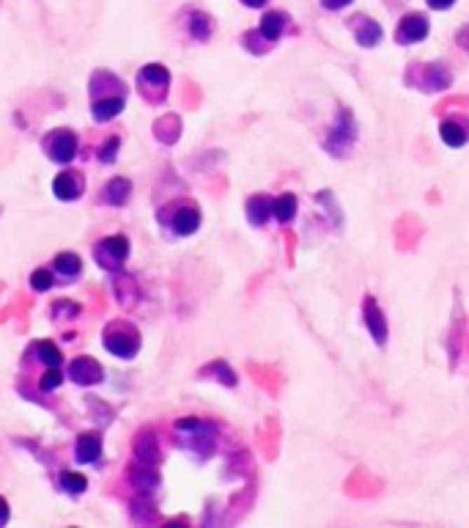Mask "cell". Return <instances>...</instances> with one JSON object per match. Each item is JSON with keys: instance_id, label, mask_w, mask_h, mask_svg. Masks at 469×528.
Masks as SVG:
<instances>
[{"instance_id": "1", "label": "cell", "mask_w": 469, "mask_h": 528, "mask_svg": "<svg viewBox=\"0 0 469 528\" xmlns=\"http://www.w3.org/2000/svg\"><path fill=\"white\" fill-rule=\"evenodd\" d=\"M357 143V121H354V113L348 107H341L338 116H335V124L329 127L327 138H324V149L332 154V157H346Z\"/></svg>"}, {"instance_id": "2", "label": "cell", "mask_w": 469, "mask_h": 528, "mask_svg": "<svg viewBox=\"0 0 469 528\" xmlns=\"http://www.w3.org/2000/svg\"><path fill=\"white\" fill-rule=\"evenodd\" d=\"M407 83L414 86L417 91L437 94V91L450 88L453 74L444 64H412V69L407 72Z\"/></svg>"}, {"instance_id": "3", "label": "cell", "mask_w": 469, "mask_h": 528, "mask_svg": "<svg viewBox=\"0 0 469 528\" xmlns=\"http://www.w3.org/2000/svg\"><path fill=\"white\" fill-rule=\"evenodd\" d=\"M362 322H365V328H368V333H371V338H374L376 347H384L387 344V317H384V311H381V305L376 303L374 295H365V300H362Z\"/></svg>"}, {"instance_id": "4", "label": "cell", "mask_w": 469, "mask_h": 528, "mask_svg": "<svg viewBox=\"0 0 469 528\" xmlns=\"http://www.w3.org/2000/svg\"><path fill=\"white\" fill-rule=\"evenodd\" d=\"M428 33H431L428 17L412 11L407 17H401V22H398V28H395V41H398V44H417V41H423Z\"/></svg>"}, {"instance_id": "5", "label": "cell", "mask_w": 469, "mask_h": 528, "mask_svg": "<svg viewBox=\"0 0 469 528\" xmlns=\"http://www.w3.org/2000/svg\"><path fill=\"white\" fill-rule=\"evenodd\" d=\"M44 149H47V154L55 163H69L74 157V152H77V138L69 130H55L44 140Z\"/></svg>"}, {"instance_id": "6", "label": "cell", "mask_w": 469, "mask_h": 528, "mask_svg": "<svg viewBox=\"0 0 469 528\" xmlns=\"http://www.w3.org/2000/svg\"><path fill=\"white\" fill-rule=\"evenodd\" d=\"M129 253V239L126 237H110L102 239V245L96 248V259L102 262V267H118Z\"/></svg>"}, {"instance_id": "7", "label": "cell", "mask_w": 469, "mask_h": 528, "mask_svg": "<svg viewBox=\"0 0 469 528\" xmlns=\"http://www.w3.org/2000/svg\"><path fill=\"white\" fill-rule=\"evenodd\" d=\"M351 31H354V39H357L360 47H376L381 41V36H384L381 25L374 22L371 17H354L351 20Z\"/></svg>"}, {"instance_id": "8", "label": "cell", "mask_w": 469, "mask_h": 528, "mask_svg": "<svg viewBox=\"0 0 469 528\" xmlns=\"http://www.w3.org/2000/svg\"><path fill=\"white\" fill-rule=\"evenodd\" d=\"M285 28H288V14H285V11H266V14L261 17L258 33H261V39H264L266 44H275L283 33H285Z\"/></svg>"}, {"instance_id": "9", "label": "cell", "mask_w": 469, "mask_h": 528, "mask_svg": "<svg viewBox=\"0 0 469 528\" xmlns=\"http://www.w3.org/2000/svg\"><path fill=\"white\" fill-rule=\"evenodd\" d=\"M439 138H442V143H447L450 149H461V146H467V140H469V127L464 121H458V119H444V121L439 124Z\"/></svg>"}, {"instance_id": "10", "label": "cell", "mask_w": 469, "mask_h": 528, "mask_svg": "<svg viewBox=\"0 0 469 528\" xmlns=\"http://www.w3.org/2000/svg\"><path fill=\"white\" fill-rule=\"evenodd\" d=\"M104 344H107V350L116 352L118 358H132V355L137 352V347H140V338H137L135 333H121L118 338H116L113 333H104Z\"/></svg>"}, {"instance_id": "11", "label": "cell", "mask_w": 469, "mask_h": 528, "mask_svg": "<svg viewBox=\"0 0 469 528\" xmlns=\"http://www.w3.org/2000/svg\"><path fill=\"white\" fill-rule=\"evenodd\" d=\"M198 229H200V212L195 206L176 209V215H173V231L179 237H189V234H195Z\"/></svg>"}, {"instance_id": "12", "label": "cell", "mask_w": 469, "mask_h": 528, "mask_svg": "<svg viewBox=\"0 0 469 528\" xmlns=\"http://www.w3.org/2000/svg\"><path fill=\"white\" fill-rule=\"evenodd\" d=\"M53 190H55V196L63 198V201H74V198L80 196V190H83V179H80V173L66 171V173H61V176L53 182Z\"/></svg>"}, {"instance_id": "13", "label": "cell", "mask_w": 469, "mask_h": 528, "mask_svg": "<svg viewBox=\"0 0 469 528\" xmlns=\"http://www.w3.org/2000/svg\"><path fill=\"white\" fill-rule=\"evenodd\" d=\"M69 374L77 380V383H99L102 380V366L94 358H77L72 363Z\"/></svg>"}, {"instance_id": "14", "label": "cell", "mask_w": 469, "mask_h": 528, "mask_svg": "<svg viewBox=\"0 0 469 528\" xmlns=\"http://www.w3.org/2000/svg\"><path fill=\"white\" fill-rule=\"evenodd\" d=\"M297 209H299V201H297L294 193H283V196H278L272 201V215L280 223H291L297 218Z\"/></svg>"}, {"instance_id": "15", "label": "cell", "mask_w": 469, "mask_h": 528, "mask_svg": "<svg viewBox=\"0 0 469 528\" xmlns=\"http://www.w3.org/2000/svg\"><path fill=\"white\" fill-rule=\"evenodd\" d=\"M247 218L255 226H264L272 218V198L269 196H252L247 201Z\"/></svg>"}, {"instance_id": "16", "label": "cell", "mask_w": 469, "mask_h": 528, "mask_svg": "<svg viewBox=\"0 0 469 528\" xmlns=\"http://www.w3.org/2000/svg\"><path fill=\"white\" fill-rule=\"evenodd\" d=\"M313 198H315V204H321V206L327 209L329 223H332L335 229H341V226H344V212H341V206H338V201H335V193H332V190H318Z\"/></svg>"}, {"instance_id": "17", "label": "cell", "mask_w": 469, "mask_h": 528, "mask_svg": "<svg viewBox=\"0 0 469 528\" xmlns=\"http://www.w3.org/2000/svg\"><path fill=\"white\" fill-rule=\"evenodd\" d=\"M102 454V440L99 435H83L77 443V460L80 462H96Z\"/></svg>"}, {"instance_id": "18", "label": "cell", "mask_w": 469, "mask_h": 528, "mask_svg": "<svg viewBox=\"0 0 469 528\" xmlns=\"http://www.w3.org/2000/svg\"><path fill=\"white\" fill-rule=\"evenodd\" d=\"M140 83H143V86H154V88H168L170 74H168V69H165V66L149 64L143 72H140Z\"/></svg>"}, {"instance_id": "19", "label": "cell", "mask_w": 469, "mask_h": 528, "mask_svg": "<svg viewBox=\"0 0 469 528\" xmlns=\"http://www.w3.org/2000/svg\"><path fill=\"white\" fill-rule=\"evenodd\" d=\"M129 193H132V185H129V179H113L107 187H104V201H110V204H116V206H121L126 198H129Z\"/></svg>"}, {"instance_id": "20", "label": "cell", "mask_w": 469, "mask_h": 528, "mask_svg": "<svg viewBox=\"0 0 469 528\" xmlns=\"http://www.w3.org/2000/svg\"><path fill=\"white\" fill-rule=\"evenodd\" d=\"M124 110V97L118 99H107V102H96L94 105V116L96 121H107V119H113V116H118Z\"/></svg>"}, {"instance_id": "21", "label": "cell", "mask_w": 469, "mask_h": 528, "mask_svg": "<svg viewBox=\"0 0 469 528\" xmlns=\"http://www.w3.org/2000/svg\"><path fill=\"white\" fill-rule=\"evenodd\" d=\"M55 272H61L63 278H77L80 275V256L74 253H61L55 259Z\"/></svg>"}, {"instance_id": "22", "label": "cell", "mask_w": 469, "mask_h": 528, "mask_svg": "<svg viewBox=\"0 0 469 528\" xmlns=\"http://www.w3.org/2000/svg\"><path fill=\"white\" fill-rule=\"evenodd\" d=\"M137 457L146 462V465H156V462H159V449H156L154 435H146V437L137 443Z\"/></svg>"}, {"instance_id": "23", "label": "cell", "mask_w": 469, "mask_h": 528, "mask_svg": "<svg viewBox=\"0 0 469 528\" xmlns=\"http://www.w3.org/2000/svg\"><path fill=\"white\" fill-rule=\"evenodd\" d=\"M189 33L198 39V41H206L212 36V20L206 14H192L189 20Z\"/></svg>"}, {"instance_id": "24", "label": "cell", "mask_w": 469, "mask_h": 528, "mask_svg": "<svg viewBox=\"0 0 469 528\" xmlns=\"http://www.w3.org/2000/svg\"><path fill=\"white\" fill-rule=\"evenodd\" d=\"M61 484H63V490H69V493H83L88 482H86V476H80V473H63Z\"/></svg>"}, {"instance_id": "25", "label": "cell", "mask_w": 469, "mask_h": 528, "mask_svg": "<svg viewBox=\"0 0 469 528\" xmlns=\"http://www.w3.org/2000/svg\"><path fill=\"white\" fill-rule=\"evenodd\" d=\"M39 350H41V352H39V358H41L44 363H50V366H58V363H61V352H58V350H55L50 341H41V344H39Z\"/></svg>"}, {"instance_id": "26", "label": "cell", "mask_w": 469, "mask_h": 528, "mask_svg": "<svg viewBox=\"0 0 469 528\" xmlns=\"http://www.w3.org/2000/svg\"><path fill=\"white\" fill-rule=\"evenodd\" d=\"M33 289H41V292H47L50 286H53V272L50 270H36L31 278Z\"/></svg>"}, {"instance_id": "27", "label": "cell", "mask_w": 469, "mask_h": 528, "mask_svg": "<svg viewBox=\"0 0 469 528\" xmlns=\"http://www.w3.org/2000/svg\"><path fill=\"white\" fill-rule=\"evenodd\" d=\"M61 380H63L61 371H50V377H44V380H41V388H44V391H50V388H55Z\"/></svg>"}, {"instance_id": "28", "label": "cell", "mask_w": 469, "mask_h": 528, "mask_svg": "<svg viewBox=\"0 0 469 528\" xmlns=\"http://www.w3.org/2000/svg\"><path fill=\"white\" fill-rule=\"evenodd\" d=\"M354 0H321V6L327 8V11H341V8H346V6H351Z\"/></svg>"}, {"instance_id": "29", "label": "cell", "mask_w": 469, "mask_h": 528, "mask_svg": "<svg viewBox=\"0 0 469 528\" xmlns=\"http://www.w3.org/2000/svg\"><path fill=\"white\" fill-rule=\"evenodd\" d=\"M456 44H458V47H461L464 53H469V25L456 33Z\"/></svg>"}, {"instance_id": "30", "label": "cell", "mask_w": 469, "mask_h": 528, "mask_svg": "<svg viewBox=\"0 0 469 528\" xmlns=\"http://www.w3.org/2000/svg\"><path fill=\"white\" fill-rule=\"evenodd\" d=\"M434 11H447V8H453L456 6V0H426Z\"/></svg>"}, {"instance_id": "31", "label": "cell", "mask_w": 469, "mask_h": 528, "mask_svg": "<svg viewBox=\"0 0 469 528\" xmlns=\"http://www.w3.org/2000/svg\"><path fill=\"white\" fill-rule=\"evenodd\" d=\"M8 520V509H6V501L0 498V523H6Z\"/></svg>"}, {"instance_id": "32", "label": "cell", "mask_w": 469, "mask_h": 528, "mask_svg": "<svg viewBox=\"0 0 469 528\" xmlns=\"http://www.w3.org/2000/svg\"><path fill=\"white\" fill-rule=\"evenodd\" d=\"M245 6H250V8H261V6H266V0H242Z\"/></svg>"}]
</instances>
